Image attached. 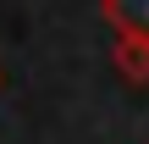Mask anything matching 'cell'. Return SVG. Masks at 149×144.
<instances>
[{
    "label": "cell",
    "mask_w": 149,
    "mask_h": 144,
    "mask_svg": "<svg viewBox=\"0 0 149 144\" xmlns=\"http://www.w3.org/2000/svg\"><path fill=\"white\" fill-rule=\"evenodd\" d=\"M111 67H116L127 83H149V39H127V33H116V44H111Z\"/></svg>",
    "instance_id": "obj_2"
},
{
    "label": "cell",
    "mask_w": 149,
    "mask_h": 144,
    "mask_svg": "<svg viewBox=\"0 0 149 144\" xmlns=\"http://www.w3.org/2000/svg\"><path fill=\"white\" fill-rule=\"evenodd\" d=\"M100 17L127 39H149V0H105Z\"/></svg>",
    "instance_id": "obj_1"
}]
</instances>
